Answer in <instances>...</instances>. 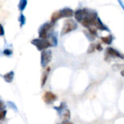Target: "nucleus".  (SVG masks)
<instances>
[{"label": "nucleus", "instance_id": "1", "mask_svg": "<svg viewBox=\"0 0 124 124\" xmlns=\"http://www.w3.org/2000/svg\"><path fill=\"white\" fill-rule=\"evenodd\" d=\"M31 44L36 47L39 51H44L46 50L49 47L52 46L51 43L48 39H34L31 41Z\"/></svg>", "mask_w": 124, "mask_h": 124}, {"label": "nucleus", "instance_id": "2", "mask_svg": "<svg viewBox=\"0 0 124 124\" xmlns=\"http://www.w3.org/2000/svg\"><path fill=\"white\" fill-rule=\"evenodd\" d=\"M77 28H78V25L75 20L72 19H68L64 23L60 34L61 36H64L67 33H70L73 31H75Z\"/></svg>", "mask_w": 124, "mask_h": 124}, {"label": "nucleus", "instance_id": "3", "mask_svg": "<svg viewBox=\"0 0 124 124\" xmlns=\"http://www.w3.org/2000/svg\"><path fill=\"white\" fill-rule=\"evenodd\" d=\"M54 24L51 23L50 22H46L42 24L39 28V39H47L48 35L50 33V30L52 28Z\"/></svg>", "mask_w": 124, "mask_h": 124}, {"label": "nucleus", "instance_id": "4", "mask_svg": "<svg viewBox=\"0 0 124 124\" xmlns=\"http://www.w3.org/2000/svg\"><path fill=\"white\" fill-rule=\"evenodd\" d=\"M52 53L51 50H44L41 52V66L43 68H46L49 63L52 61Z\"/></svg>", "mask_w": 124, "mask_h": 124}, {"label": "nucleus", "instance_id": "5", "mask_svg": "<svg viewBox=\"0 0 124 124\" xmlns=\"http://www.w3.org/2000/svg\"><path fill=\"white\" fill-rule=\"evenodd\" d=\"M43 100L44 102L47 104V105H51L54 102H55L57 99V97L55 94H54L52 92H44V95H43Z\"/></svg>", "mask_w": 124, "mask_h": 124}, {"label": "nucleus", "instance_id": "6", "mask_svg": "<svg viewBox=\"0 0 124 124\" xmlns=\"http://www.w3.org/2000/svg\"><path fill=\"white\" fill-rule=\"evenodd\" d=\"M106 54L110 57H118L120 59L124 60V54L121 53L120 52H118V50H116V49L112 48V47H108L106 49Z\"/></svg>", "mask_w": 124, "mask_h": 124}, {"label": "nucleus", "instance_id": "7", "mask_svg": "<svg viewBox=\"0 0 124 124\" xmlns=\"http://www.w3.org/2000/svg\"><path fill=\"white\" fill-rule=\"evenodd\" d=\"M60 14L62 17H71L74 15V11L70 7H64L60 11Z\"/></svg>", "mask_w": 124, "mask_h": 124}, {"label": "nucleus", "instance_id": "8", "mask_svg": "<svg viewBox=\"0 0 124 124\" xmlns=\"http://www.w3.org/2000/svg\"><path fill=\"white\" fill-rule=\"evenodd\" d=\"M47 39L49 41V42L52 44V46H56L58 44V39H57V33L56 32H50L48 35Z\"/></svg>", "mask_w": 124, "mask_h": 124}, {"label": "nucleus", "instance_id": "9", "mask_svg": "<svg viewBox=\"0 0 124 124\" xmlns=\"http://www.w3.org/2000/svg\"><path fill=\"white\" fill-rule=\"evenodd\" d=\"M50 70H51V68L50 67H47L46 68H45L43 74H42V76H41V88H43L46 83V81H47V78H48V76H49V74L50 73Z\"/></svg>", "mask_w": 124, "mask_h": 124}, {"label": "nucleus", "instance_id": "10", "mask_svg": "<svg viewBox=\"0 0 124 124\" xmlns=\"http://www.w3.org/2000/svg\"><path fill=\"white\" fill-rule=\"evenodd\" d=\"M95 28L99 29V30H101V31H108V32H110L109 28L108 26H106L102 23V21L101 20V19L100 17L97 18V23H96V25H95Z\"/></svg>", "mask_w": 124, "mask_h": 124}, {"label": "nucleus", "instance_id": "11", "mask_svg": "<svg viewBox=\"0 0 124 124\" xmlns=\"http://www.w3.org/2000/svg\"><path fill=\"white\" fill-rule=\"evenodd\" d=\"M14 76H15V73L13 70H11V71H9L8 73L4 74L2 76L4 80L5 81V82L7 83H12L13 79H14Z\"/></svg>", "mask_w": 124, "mask_h": 124}, {"label": "nucleus", "instance_id": "12", "mask_svg": "<svg viewBox=\"0 0 124 124\" xmlns=\"http://www.w3.org/2000/svg\"><path fill=\"white\" fill-rule=\"evenodd\" d=\"M101 40L104 44H105L107 45H110L113 41V36L112 34H110L108 36H102V37H101Z\"/></svg>", "mask_w": 124, "mask_h": 124}, {"label": "nucleus", "instance_id": "13", "mask_svg": "<svg viewBox=\"0 0 124 124\" xmlns=\"http://www.w3.org/2000/svg\"><path fill=\"white\" fill-rule=\"evenodd\" d=\"M61 18V16H60V12L59 11H56L52 13V16H51V20H50V23L54 24L59 20Z\"/></svg>", "mask_w": 124, "mask_h": 124}, {"label": "nucleus", "instance_id": "14", "mask_svg": "<svg viewBox=\"0 0 124 124\" xmlns=\"http://www.w3.org/2000/svg\"><path fill=\"white\" fill-rule=\"evenodd\" d=\"M65 108H66V104L65 102H61V104L59 106L54 107V109L59 113L60 116H61L62 113L65 110Z\"/></svg>", "mask_w": 124, "mask_h": 124}, {"label": "nucleus", "instance_id": "15", "mask_svg": "<svg viewBox=\"0 0 124 124\" xmlns=\"http://www.w3.org/2000/svg\"><path fill=\"white\" fill-rule=\"evenodd\" d=\"M61 116L62 118V122H69L70 119V112L69 110H65Z\"/></svg>", "mask_w": 124, "mask_h": 124}, {"label": "nucleus", "instance_id": "16", "mask_svg": "<svg viewBox=\"0 0 124 124\" xmlns=\"http://www.w3.org/2000/svg\"><path fill=\"white\" fill-rule=\"evenodd\" d=\"M27 4H28V1L26 0H20L18 3V5H17V8L19 9L20 12H23L27 6Z\"/></svg>", "mask_w": 124, "mask_h": 124}, {"label": "nucleus", "instance_id": "17", "mask_svg": "<svg viewBox=\"0 0 124 124\" xmlns=\"http://www.w3.org/2000/svg\"><path fill=\"white\" fill-rule=\"evenodd\" d=\"M18 21L20 23V27L22 28L26 23V19H25V15L23 14V13H20L19 17H18Z\"/></svg>", "mask_w": 124, "mask_h": 124}, {"label": "nucleus", "instance_id": "18", "mask_svg": "<svg viewBox=\"0 0 124 124\" xmlns=\"http://www.w3.org/2000/svg\"><path fill=\"white\" fill-rule=\"evenodd\" d=\"M88 31H89L93 36H94V37L97 36V35H98V33H97V29L95 28H94V27H92V28H88Z\"/></svg>", "mask_w": 124, "mask_h": 124}, {"label": "nucleus", "instance_id": "19", "mask_svg": "<svg viewBox=\"0 0 124 124\" xmlns=\"http://www.w3.org/2000/svg\"><path fill=\"white\" fill-rule=\"evenodd\" d=\"M95 49H96V44H94V43H92V44H91L89 45V46L88 48V50H87V53L88 54L93 53V52H94Z\"/></svg>", "mask_w": 124, "mask_h": 124}, {"label": "nucleus", "instance_id": "20", "mask_svg": "<svg viewBox=\"0 0 124 124\" xmlns=\"http://www.w3.org/2000/svg\"><path fill=\"white\" fill-rule=\"evenodd\" d=\"M7 105H8V106H9L10 108H12L14 111H15V112H17V111H18V109H17V108L16 105H15L14 102H10V101H8V102H7Z\"/></svg>", "mask_w": 124, "mask_h": 124}, {"label": "nucleus", "instance_id": "21", "mask_svg": "<svg viewBox=\"0 0 124 124\" xmlns=\"http://www.w3.org/2000/svg\"><path fill=\"white\" fill-rule=\"evenodd\" d=\"M84 33H85V35H86V36L87 37V39L90 41H93L94 39H95V37L94 36H93L89 31H84Z\"/></svg>", "mask_w": 124, "mask_h": 124}, {"label": "nucleus", "instance_id": "22", "mask_svg": "<svg viewBox=\"0 0 124 124\" xmlns=\"http://www.w3.org/2000/svg\"><path fill=\"white\" fill-rule=\"evenodd\" d=\"M3 54L7 57H9L10 55L12 54V51L10 49H5L3 51Z\"/></svg>", "mask_w": 124, "mask_h": 124}, {"label": "nucleus", "instance_id": "23", "mask_svg": "<svg viewBox=\"0 0 124 124\" xmlns=\"http://www.w3.org/2000/svg\"><path fill=\"white\" fill-rule=\"evenodd\" d=\"M6 115H7V110H0V121L4 120L6 117Z\"/></svg>", "mask_w": 124, "mask_h": 124}, {"label": "nucleus", "instance_id": "24", "mask_svg": "<svg viewBox=\"0 0 124 124\" xmlns=\"http://www.w3.org/2000/svg\"><path fill=\"white\" fill-rule=\"evenodd\" d=\"M4 33H5L4 28L3 27V25L0 23V36H4Z\"/></svg>", "mask_w": 124, "mask_h": 124}, {"label": "nucleus", "instance_id": "25", "mask_svg": "<svg viewBox=\"0 0 124 124\" xmlns=\"http://www.w3.org/2000/svg\"><path fill=\"white\" fill-rule=\"evenodd\" d=\"M96 49L97 50H98V51H102V49H103V48H102V45H101V44H100V43H98L97 44H96Z\"/></svg>", "mask_w": 124, "mask_h": 124}, {"label": "nucleus", "instance_id": "26", "mask_svg": "<svg viewBox=\"0 0 124 124\" xmlns=\"http://www.w3.org/2000/svg\"><path fill=\"white\" fill-rule=\"evenodd\" d=\"M5 105H4V103L0 101V110H5Z\"/></svg>", "mask_w": 124, "mask_h": 124}, {"label": "nucleus", "instance_id": "27", "mask_svg": "<svg viewBox=\"0 0 124 124\" xmlns=\"http://www.w3.org/2000/svg\"><path fill=\"white\" fill-rule=\"evenodd\" d=\"M118 3H119V4H121V7H122V9H123L124 10V3H123V2H122L121 1H118Z\"/></svg>", "mask_w": 124, "mask_h": 124}, {"label": "nucleus", "instance_id": "28", "mask_svg": "<svg viewBox=\"0 0 124 124\" xmlns=\"http://www.w3.org/2000/svg\"><path fill=\"white\" fill-rule=\"evenodd\" d=\"M73 124L71 122H62V124Z\"/></svg>", "mask_w": 124, "mask_h": 124}, {"label": "nucleus", "instance_id": "29", "mask_svg": "<svg viewBox=\"0 0 124 124\" xmlns=\"http://www.w3.org/2000/svg\"><path fill=\"white\" fill-rule=\"evenodd\" d=\"M121 75L123 77H124V69L123 70H121Z\"/></svg>", "mask_w": 124, "mask_h": 124}]
</instances>
